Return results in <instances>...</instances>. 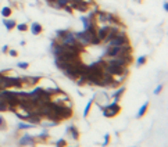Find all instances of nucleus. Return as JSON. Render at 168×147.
I'll list each match as a JSON object with an SVG mask.
<instances>
[{"label": "nucleus", "mask_w": 168, "mask_h": 147, "mask_svg": "<svg viewBox=\"0 0 168 147\" xmlns=\"http://www.w3.org/2000/svg\"><path fill=\"white\" fill-rule=\"evenodd\" d=\"M51 111L57 115L61 121L63 119H68L72 117V107H68L65 104H58V103H54L51 100Z\"/></svg>", "instance_id": "obj_1"}, {"label": "nucleus", "mask_w": 168, "mask_h": 147, "mask_svg": "<svg viewBox=\"0 0 168 147\" xmlns=\"http://www.w3.org/2000/svg\"><path fill=\"white\" fill-rule=\"evenodd\" d=\"M99 107L102 108L103 115H104L106 118H113L120 114V111H121V105L115 101H111L106 105H99Z\"/></svg>", "instance_id": "obj_2"}, {"label": "nucleus", "mask_w": 168, "mask_h": 147, "mask_svg": "<svg viewBox=\"0 0 168 147\" xmlns=\"http://www.w3.org/2000/svg\"><path fill=\"white\" fill-rule=\"evenodd\" d=\"M103 71L110 74V75H128V67H118L114 64H108L106 63L103 67Z\"/></svg>", "instance_id": "obj_3"}, {"label": "nucleus", "mask_w": 168, "mask_h": 147, "mask_svg": "<svg viewBox=\"0 0 168 147\" xmlns=\"http://www.w3.org/2000/svg\"><path fill=\"white\" fill-rule=\"evenodd\" d=\"M128 43H131V42H129L125 31H120L117 33V36H114L113 39L106 43V46H124V45H128Z\"/></svg>", "instance_id": "obj_4"}, {"label": "nucleus", "mask_w": 168, "mask_h": 147, "mask_svg": "<svg viewBox=\"0 0 168 147\" xmlns=\"http://www.w3.org/2000/svg\"><path fill=\"white\" fill-rule=\"evenodd\" d=\"M97 86H102V87H114V81H113V75L107 74V72L103 71L102 76H100V81Z\"/></svg>", "instance_id": "obj_5"}, {"label": "nucleus", "mask_w": 168, "mask_h": 147, "mask_svg": "<svg viewBox=\"0 0 168 147\" xmlns=\"http://www.w3.org/2000/svg\"><path fill=\"white\" fill-rule=\"evenodd\" d=\"M21 79H22V85H24V86H28V87L36 86V85L42 81L40 76H21Z\"/></svg>", "instance_id": "obj_6"}, {"label": "nucleus", "mask_w": 168, "mask_h": 147, "mask_svg": "<svg viewBox=\"0 0 168 147\" xmlns=\"http://www.w3.org/2000/svg\"><path fill=\"white\" fill-rule=\"evenodd\" d=\"M35 138L33 136H31V135H24V136H21V138L18 139V144L20 146H22V147H25V146H35Z\"/></svg>", "instance_id": "obj_7"}, {"label": "nucleus", "mask_w": 168, "mask_h": 147, "mask_svg": "<svg viewBox=\"0 0 168 147\" xmlns=\"http://www.w3.org/2000/svg\"><path fill=\"white\" fill-rule=\"evenodd\" d=\"M108 29H110V25H107V24L99 25V27H97V29H96V36L99 38V40H100L102 43H103V40L106 39V35H107Z\"/></svg>", "instance_id": "obj_8"}, {"label": "nucleus", "mask_w": 168, "mask_h": 147, "mask_svg": "<svg viewBox=\"0 0 168 147\" xmlns=\"http://www.w3.org/2000/svg\"><path fill=\"white\" fill-rule=\"evenodd\" d=\"M65 133L71 136L72 140H78V139H79V130H78V128H77L75 125H69L68 128H67Z\"/></svg>", "instance_id": "obj_9"}, {"label": "nucleus", "mask_w": 168, "mask_h": 147, "mask_svg": "<svg viewBox=\"0 0 168 147\" xmlns=\"http://www.w3.org/2000/svg\"><path fill=\"white\" fill-rule=\"evenodd\" d=\"M42 119H43V118L40 117V115L35 114V112H31V114H29V117H28L25 121H28V122H29V123H32L33 126H36V125H39V123H40V121H42Z\"/></svg>", "instance_id": "obj_10"}, {"label": "nucleus", "mask_w": 168, "mask_h": 147, "mask_svg": "<svg viewBox=\"0 0 168 147\" xmlns=\"http://www.w3.org/2000/svg\"><path fill=\"white\" fill-rule=\"evenodd\" d=\"M10 82H11V87H15V89H22L24 87L21 76H10Z\"/></svg>", "instance_id": "obj_11"}, {"label": "nucleus", "mask_w": 168, "mask_h": 147, "mask_svg": "<svg viewBox=\"0 0 168 147\" xmlns=\"http://www.w3.org/2000/svg\"><path fill=\"white\" fill-rule=\"evenodd\" d=\"M125 93V86H118V89L115 90L114 93L111 94V97H113V101H115V103H118L121 100V97H122V94Z\"/></svg>", "instance_id": "obj_12"}, {"label": "nucleus", "mask_w": 168, "mask_h": 147, "mask_svg": "<svg viewBox=\"0 0 168 147\" xmlns=\"http://www.w3.org/2000/svg\"><path fill=\"white\" fill-rule=\"evenodd\" d=\"M49 136H50L49 130L45 129V130H42V132H40L38 136H35V141H39V143H45V141L49 139Z\"/></svg>", "instance_id": "obj_13"}, {"label": "nucleus", "mask_w": 168, "mask_h": 147, "mask_svg": "<svg viewBox=\"0 0 168 147\" xmlns=\"http://www.w3.org/2000/svg\"><path fill=\"white\" fill-rule=\"evenodd\" d=\"M42 31H43V28L39 22H32V25H31V32H32L33 35H40Z\"/></svg>", "instance_id": "obj_14"}, {"label": "nucleus", "mask_w": 168, "mask_h": 147, "mask_svg": "<svg viewBox=\"0 0 168 147\" xmlns=\"http://www.w3.org/2000/svg\"><path fill=\"white\" fill-rule=\"evenodd\" d=\"M68 3H69V0H56L54 3L50 4V6L54 7V9H63V7H65Z\"/></svg>", "instance_id": "obj_15"}, {"label": "nucleus", "mask_w": 168, "mask_h": 147, "mask_svg": "<svg viewBox=\"0 0 168 147\" xmlns=\"http://www.w3.org/2000/svg\"><path fill=\"white\" fill-rule=\"evenodd\" d=\"M3 25L6 27L7 31H11V29H14L15 25H17V24H15L14 20H9V18H4V20H3Z\"/></svg>", "instance_id": "obj_16"}, {"label": "nucleus", "mask_w": 168, "mask_h": 147, "mask_svg": "<svg viewBox=\"0 0 168 147\" xmlns=\"http://www.w3.org/2000/svg\"><path fill=\"white\" fill-rule=\"evenodd\" d=\"M147 108H149V101H144V104L139 108V111H138V114H136V117H138V118L144 117V114L147 112Z\"/></svg>", "instance_id": "obj_17"}, {"label": "nucleus", "mask_w": 168, "mask_h": 147, "mask_svg": "<svg viewBox=\"0 0 168 147\" xmlns=\"http://www.w3.org/2000/svg\"><path fill=\"white\" fill-rule=\"evenodd\" d=\"M93 103H95V97H92V99L88 101V104L85 105V110H84V118H86L88 115H89V112H90V110H92V105H93Z\"/></svg>", "instance_id": "obj_18"}, {"label": "nucleus", "mask_w": 168, "mask_h": 147, "mask_svg": "<svg viewBox=\"0 0 168 147\" xmlns=\"http://www.w3.org/2000/svg\"><path fill=\"white\" fill-rule=\"evenodd\" d=\"M2 15H3L4 18H10L11 17V13H13V9L11 7H9V6H6V7H3V9H2Z\"/></svg>", "instance_id": "obj_19"}, {"label": "nucleus", "mask_w": 168, "mask_h": 147, "mask_svg": "<svg viewBox=\"0 0 168 147\" xmlns=\"http://www.w3.org/2000/svg\"><path fill=\"white\" fill-rule=\"evenodd\" d=\"M18 130H27V129H31V128H33V125L32 123H29V122H20L18 123Z\"/></svg>", "instance_id": "obj_20"}, {"label": "nucleus", "mask_w": 168, "mask_h": 147, "mask_svg": "<svg viewBox=\"0 0 168 147\" xmlns=\"http://www.w3.org/2000/svg\"><path fill=\"white\" fill-rule=\"evenodd\" d=\"M81 21H82V24H84V31L88 29V28H89L92 24H95V22L89 21V20H88V17H85V15H84V17H81Z\"/></svg>", "instance_id": "obj_21"}, {"label": "nucleus", "mask_w": 168, "mask_h": 147, "mask_svg": "<svg viewBox=\"0 0 168 147\" xmlns=\"http://www.w3.org/2000/svg\"><path fill=\"white\" fill-rule=\"evenodd\" d=\"M146 61H147L146 56H140V57H138V58H136V67L144 65V64H146Z\"/></svg>", "instance_id": "obj_22"}, {"label": "nucleus", "mask_w": 168, "mask_h": 147, "mask_svg": "<svg viewBox=\"0 0 168 147\" xmlns=\"http://www.w3.org/2000/svg\"><path fill=\"white\" fill-rule=\"evenodd\" d=\"M4 111H9V105H7V103L0 97V112H4Z\"/></svg>", "instance_id": "obj_23"}, {"label": "nucleus", "mask_w": 168, "mask_h": 147, "mask_svg": "<svg viewBox=\"0 0 168 147\" xmlns=\"http://www.w3.org/2000/svg\"><path fill=\"white\" fill-rule=\"evenodd\" d=\"M15 28H17L20 32H25V31H28V25L27 24H17L15 25Z\"/></svg>", "instance_id": "obj_24"}, {"label": "nucleus", "mask_w": 168, "mask_h": 147, "mask_svg": "<svg viewBox=\"0 0 168 147\" xmlns=\"http://www.w3.org/2000/svg\"><path fill=\"white\" fill-rule=\"evenodd\" d=\"M56 147H67V140L65 139H60L56 141Z\"/></svg>", "instance_id": "obj_25"}, {"label": "nucleus", "mask_w": 168, "mask_h": 147, "mask_svg": "<svg viewBox=\"0 0 168 147\" xmlns=\"http://www.w3.org/2000/svg\"><path fill=\"white\" fill-rule=\"evenodd\" d=\"M7 125H6V121H4V118L0 115V130H6Z\"/></svg>", "instance_id": "obj_26"}, {"label": "nucleus", "mask_w": 168, "mask_h": 147, "mask_svg": "<svg viewBox=\"0 0 168 147\" xmlns=\"http://www.w3.org/2000/svg\"><path fill=\"white\" fill-rule=\"evenodd\" d=\"M17 67H18V68H21V69H27L28 67H29V64H28V63H22V61H21V63L17 64Z\"/></svg>", "instance_id": "obj_27"}, {"label": "nucleus", "mask_w": 168, "mask_h": 147, "mask_svg": "<svg viewBox=\"0 0 168 147\" xmlns=\"http://www.w3.org/2000/svg\"><path fill=\"white\" fill-rule=\"evenodd\" d=\"M108 143H110V135L108 133H106L104 135V141H103V146H108Z\"/></svg>", "instance_id": "obj_28"}, {"label": "nucleus", "mask_w": 168, "mask_h": 147, "mask_svg": "<svg viewBox=\"0 0 168 147\" xmlns=\"http://www.w3.org/2000/svg\"><path fill=\"white\" fill-rule=\"evenodd\" d=\"M7 53H9L11 57H17V56H18L17 50H14V49H9V51H7Z\"/></svg>", "instance_id": "obj_29"}, {"label": "nucleus", "mask_w": 168, "mask_h": 147, "mask_svg": "<svg viewBox=\"0 0 168 147\" xmlns=\"http://www.w3.org/2000/svg\"><path fill=\"white\" fill-rule=\"evenodd\" d=\"M162 87H164V85H159V86H157L156 89H154V94H160V93H161Z\"/></svg>", "instance_id": "obj_30"}, {"label": "nucleus", "mask_w": 168, "mask_h": 147, "mask_svg": "<svg viewBox=\"0 0 168 147\" xmlns=\"http://www.w3.org/2000/svg\"><path fill=\"white\" fill-rule=\"evenodd\" d=\"M63 9L65 10V11L68 13V14H72V11H74V10L71 9V6H69V4H67V6H65V7H63Z\"/></svg>", "instance_id": "obj_31"}, {"label": "nucleus", "mask_w": 168, "mask_h": 147, "mask_svg": "<svg viewBox=\"0 0 168 147\" xmlns=\"http://www.w3.org/2000/svg\"><path fill=\"white\" fill-rule=\"evenodd\" d=\"M2 51H3V53H7V51H9V46L4 45L3 47H2Z\"/></svg>", "instance_id": "obj_32"}, {"label": "nucleus", "mask_w": 168, "mask_h": 147, "mask_svg": "<svg viewBox=\"0 0 168 147\" xmlns=\"http://www.w3.org/2000/svg\"><path fill=\"white\" fill-rule=\"evenodd\" d=\"M162 7H164V10H165V11H168V2H164Z\"/></svg>", "instance_id": "obj_33"}, {"label": "nucleus", "mask_w": 168, "mask_h": 147, "mask_svg": "<svg viewBox=\"0 0 168 147\" xmlns=\"http://www.w3.org/2000/svg\"><path fill=\"white\" fill-rule=\"evenodd\" d=\"M45 2H46V3H47V4H51V3H54L56 0H45Z\"/></svg>", "instance_id": "obj_34"}, {"label": "nucleus", "mask_w": 168, "mask_h": 147, "mask_svg": "<svg viewBox=\"0 0 168 147\" xmlns=\"http://www.w3.org/2000/svg\"><path fill=\"white\" fill-rule=\"evenodd\" d=\"M136 2H142V0H136Z\"/></svg>", "instance_id": "obj_35"}, {"label": "nucleus", "mask_w": 168, "mask_h": 147, "mask_svg": "<svg viewBox=\"0 0 168 147\" xmlns=\"http://www.w3.org/2000/svg\"><path fill=\"white\" fill-rule=\"evenodd\" d=\"M131 147H135V146H131Z\"/></svg>", "instance_id": "obj_36"}, {"label": "nucleus", "mask_w": 168, "mask_h": 147, "mask_svg": "<svg viewBox=\"0 0 168 147\" xmlns=\"http://www.w3.org/2000/svg\"><path fill=\"white\" fill-rule=\"evenodd\" d=\"M69 147H72V146H69Z\"/></svg>", "instance_id": "obj_37"}]
</instances>
